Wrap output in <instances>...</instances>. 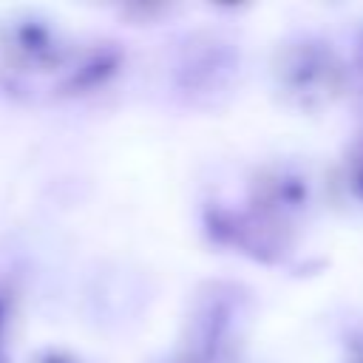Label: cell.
<instances>
[{
  "label": "cell",
  "instance_id": "obj_1",
  "mask_svg": "<svg viewBox=\"0 0 363 363\" xmlns=\"http://www.w3.org/2000/svg\"><path fill=\"white\" fill-rule=\"evenodd\" d=\"M281 94L298 108H323L343 88V65L320 40H298L281 48L275 60Z\"/></svg>",
  "mask_w": 363,
  "mask_h": 363
},
{
  "label": "cell",
  "instance_id": "obj_5",
  "mask_svg": "<svg viewBox=\"0 0 363 363\" xmlns=\"http://www.w3.org/2000/svg\"><path fill=\"white\" fill-rule=\"evenodd\" d=\"M360 48H363V45H360Z\"/></svg>",
  "mask_w": 363,
  "mask_h": 363
},
{
  "label": "cell",
  "instance_id": "obj_2",
  "mask_svg": "<svg viewBox=\"0 0 363 363\" xmlns=\"http://www.w3.org/2000/svg\"><path fill=\"white\" fill-rule=\"evenodd\" d=\"M255 213L272 224H284V218L306 210L309 184L298 167H267L252 184Z\"/></svg>",
  "mask_w": 363,
  "mask_h": 363
},
{
  "label": "cell",
  "instance_id": "obj_4",
  "mask_svg": "<svg viewBox=\"0 0 363 363\" xmlns=\"http://www.w3.org/2000/svg\"><path fill=\"white\" fill-rule=\"evenodd\" d=\"M349 363H363V343L354 346V352L349 354Z\"/></svg>",
  "mask_w": 363,
  "mask_h": 363
},
{
  "label": "cell",
  "instance_id": "obj_3",
  "mask_svg": "<svg viewBox=\"0 0 363 363\" xmlns=\"http://www.w3.org/2000/svg\"><path fill=\"white\" fill-rule=\"evenodd\" d=\"M343 182H346L349 193L357 201H363V145H357L349 153V162H346V170H343Z\"/></svg>",
  "mask_w": 363,
  "mask_h": 363
}]
</instances>
